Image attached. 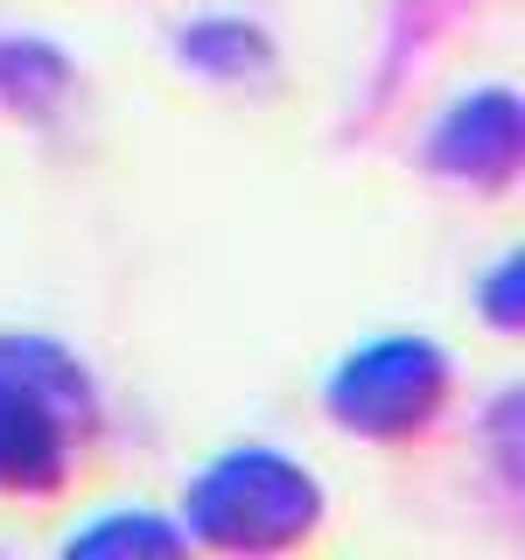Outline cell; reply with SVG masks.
<instances>
[{
    "label": "cell",
    "mask_w": 525,
    "mask_h": 560,
    "mask_svg": "<svg viewBox=\"0 0 525 560\" xmlns=\"http://www.w3.org/2000/svg\"><path fill=\"white\" fill-rule=\"evenodd\" d=\"M70 455H78V434L28 385L0 372V490L8 498H49L70 477Z\"/></svg>",
    "instance_id": "obj_4"
},
{
    "label": "cell",
    "mask_w": 525,
    "mask_h": 560,
    "mask_svg": "<svg viewBox=\"0 0 525 560\" xmlns=\"http://www.w3.org/2000/svg\"><path fill=\"white\" fill-rule=\"evenodd\" d=\"M70 84H78V70L57 43H43V35H8L0 43V105L22 119H57Z\"/></svg>",
    "instance_id": "obj_7"
},
{
    "label": "cell",
    "mask_w": 525,
    "mask_h": 560,
    "mask_svg": "<svg viewBox=\"0 0 525 560\" xmlns=\"http://www.w3.org/2000/svg\"><path fill=\"white\" fill-rule=\"evenodd\" d=\"M0 372H8L14 385H28V393L43 399V407L57 413L70 434H78V442L98 428V385H92V372H84V364L70 358L57 337H35V329H0Z\"/></svg>",
    "instance_id": "obj_5"
},
{
    "label": "cell",
    "mask_w": 525,
    "mask_h": 560,
    "mask_svg": "<svg viewBox=\"0 0 525 560\" xmlns=\"http://www.w3.org/2000/svg\"><path fill=\"white\" fill-rule=\"evenodd\" d=\"M323 525V483L280 448H224L183 490L189 547L218 553H280Z\"/></svg>",
    "instance_id": "obj_1"
},
{
    "label": "cell",
    "mask_w": 525,
    "mask_h": 560,
    "mask_svg": "<svg viewBox=\"0 0 525 560\" xmlns=\"http://www.w3.org/2000/svg\"><path fill=\"white\" fill-rule=\"evenodd\" d=\"M518 154H525V119H518V92H463L434 119L428 133V168L448 175V183H477V189H498L518 175Z\"/></svg>",
    "instance_id": "obj_3"
},
{
    "label": "cell",
    "mask_w": 525,
    "mask_h": 560,
    "mask_svg": "<svg viewBox=\"0 0 525 560\" xmlns=\"http://www.w3.org/2000/svg\"><path fill=\"white\" fill-rule=\"evenodd\" d=\"M189 533L162 512H140V504H127V512H105L92 518L84 533H70V560H162V553H183Z\"/></svg>",
    "instance_id": "obj_8"
},
{
    "label": "cell",
    "mask_w": 525,
    "mask_h": 560,
    "mask_svg": "<svg viewBox=\"0 0 525 560\" xmlns=\"http://www.w3.org/2000/svg\"><path fill=\"white\" fill-rule=\"evenodd\" d=\"M448 385H455L448 350L413 337V329H393V337L358 343L337 372H329L323 407L343 434L393 448V442H413V434H428L434 420H442Z\"/></svg>",
    "instance_id": "obj_2"
},
{
    "label": "cell",
    "mask_w": 525,
    "mask_h": 560,
    "mask_svg": "<svg viewBox=\"0 0 525 560\" xmlns=\"http://www.w3.org/2000/svg\"><path fill=\"white\" fill-rule=\"evenodd\" d=\"M518 280H525V259H518V253H504V267H490V273H483V294H477L483 323H498L504 337H518V323H525V302H518Z\"/></svg>",
    "instance_id": "obj_9"
},
{
    "label": "cell",
    "mask_w": 525,
    "mask_h": 560,
    "mask_svg": "<svg viewBox=\"0 0 525 560\" xmlns=\"http://www.w3.org/2000/svg\"><path fill=\"white\" fill-rule=\"evenodd\" d=\"M175 57L197 78H218V84H253L273 70V35L245 14H197L183 35H175Z\"/></svg>",
    "instance_id": "obj_6"
}]
</instances>
